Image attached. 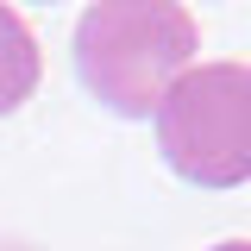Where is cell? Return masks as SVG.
Returning a JSON list of instances; mask_svg holds the SVG:
<instances>
[{
	"instance_id": "obj_1",
	"label": "cell",
	"mask_w": 251,
	"mask_h": 251,
	"mask_svg": "<svg viewBox=\"0 0 251 251\" xmlns=\"http://www.w3.org/2000/svg\"><path fill=\"white\" fill-rule=\"evenodd\" d=\"M195 50L201 25L182 0H88L75 19V75L120 120H151Z\"/></svg>"
},
{
	"instance_id": "obj_2",
	"label": "cell",
	"mask_w": 251,
	"mask_h": 251,
	"mask_svg": "<svg viewBox=\"0 0 251 251\" xmlns=\"http://www.w3.org/2000/svg\"><path fill=\"white\" fill-rule=\"evenodd\" d=\"M157 151L195 188L251 182V63H195L163 94Z\"/></svg>"
},
{
	"instance_id": "obj_3",
	"label": "cell",
	"mask_w": 251,
	"mask_h": 251,
	"mask_svg": "<svg viewBox=\"0 0 251 251\" xmlns=\"http://www.w3.org/2000/svg\"><path fill=\"white\" fill-rule=\"evenodd\" d=\"M38 75H44L38 38H31V25L0 0V120L19 113L31 94H38Z\"/></svg>"
},
{
	"instance_id": "obj_4",
	"label": "cell",
	"mask_w": 251,
	"mask_h": 251,
	"mask_svg": "<svg viewBox=\"0 0 251 251\" xmlns=\"http://www.w3.org/2000/svg\"><path fill=\"white\" fill-rule=\"evenodd\" d=\"M214 251H251V245H245V239H220Z\"/></svg>"
},
{
	"instance_id": "obj_5",
	"label": "cell",
	"mask_w": 251,
	"mask_h": 251,
	"mask_svg": "<svg viewBox=\"0 0 251 251\" xmlns=\"http://www.w3.org/2000/svg\"><path fill=\"white\" fill-rule=\"evenodd\" d=\"M0 251H6V245H0Z\"/></svg>"
}]
</instances>
